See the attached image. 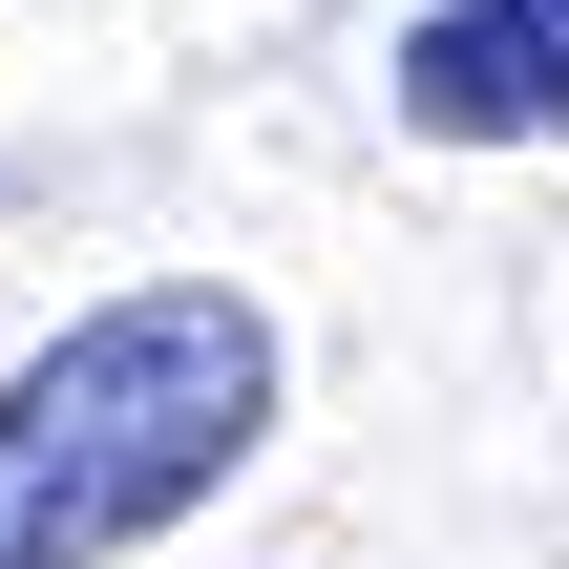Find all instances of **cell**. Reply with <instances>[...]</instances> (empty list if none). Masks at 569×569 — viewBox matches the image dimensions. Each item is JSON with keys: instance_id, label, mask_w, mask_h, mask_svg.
Segmentation results:
<instances>
[{"instance_id": "2", "label": "cell", "mask_w": 569, "mask_h": 569, "mask_svg": "<svg viewBox=\"0 0 569 569\" xmlns=\"http://www.w3.org/2000/svg\"><path fill=\"white\" fill-rule=\"evenodd\" d=\"M401 127L422 148H549L569 127V0H422L401 21Z\"/></svg>"}, {"instance_id": "1", "label": "cell", "mask_w": 569, "mask_h": 569, "mask_svg": "<svg viewBox=\"0 0 569 569\" xmlns=\"http://www.w3.org/2000/svg\"><path fill=\"white\" fill-rule=\"evenodd\" d=\"M274 443V317L232 274H127L0 380V569H127Z\"/></svg>"}]
</instances>
